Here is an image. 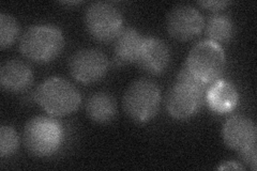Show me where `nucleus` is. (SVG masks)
Wrapping results in <instances>:
<instances>
[{"instance_id": "obj_1", "label": "nucleus", "mask_w": 257, "mask_h": 171, "mask_svg": "<svg viewBox=\"0 0 257 171\" xmlns=\"http://www.w3.org/2000/svg\"><path fill=\"white\" fill-rule=\"evenodd\" d=\"M209 86L192 74L184 64L176 77L175 84L166 94L167 112L178 120H186L196 115L206 103Z\"/></svg>"}, {"instance_id": "obj_2", "label": "nucleus", "mask_w": 257, "mask_h": 171, "mask_svg": "<svg viewBox=\"0 0 257 171\" xmlns=\"http://www.w3.org/2000/svg\"><path fill=\"white\" fill-rule=\"evenodd\" d=\"M64 140L62 124L51 117L38 116L30 119L23 132L25 148L32 155L47 157L57 152Z\"/></svg>"}, {"instance_id": "obj_3", "label": "nucleus", "mask_w": 257, "mask_h": 171, "mask_svg": "<svg viewBox=\"0 0 257 171\" xmlns=\"http://www.w3.org/2000/svg\"><path fill=\"white\" fill-rule=\"evenodd\" d=\"M64 46L59 28L53 25H35L28 28L20 41L24 57L37 63H46L58 57Z\"/></svg>"}, {"instance_id": "obj_4", "label": "nucleus", "mask_w": 257, "mask_h": 171, "mask_svg": "<svg viewBox=\"0 0 257 171\" xmlns=\"http://www.w3.org/2000/svg\"><path fill=\"white\" fill-rule=\"evenodd\" d=\"M36 102L54 117L74 112L82 102L77 89L61 77H52L40 85L35 93Z\"/></svg>"}, {"instance_id": "obj_5", "label": "nucleus", "mask_w": 257, "mask_h": 171, "mask_svg": "<svg viewBox=\"0 0 257 171\" xmlns=\"http://www.w3.org/2000/svg\"><path fill=\"white\" fill-rule=\"evenodd\" d=\"M125 115L138 123H146L156 117L161 105L159 86L150 79L141 78L127 87L123 95Z\"/></svg>"}, {"instance_id": "obj_6", "label": "nucleus", "mask_w": 257, "mask_h": 171, "mask_svg": "<svg viewBox=\"0 0 257 171\" xmlns=\"http://www.w3.org/2000/svg\"><path fill=\"white\" fill-rule=\"evenodd\" d=\"M226 66L223 48L211 41H200L192 47L186 67L198 79L211 85L219 80Z\"/></svg>"}, {"instance_id": "obj_7", "label": "nucleus", "mask_w": 257, "mask_h": 171, "mask_svg": "<svg viewBox=\"0 0 257 171\" xmlns=\"http://www.w3.org/2000/svg\"><path fill=\"white\" fill-rule=\"evenodd\" d=\"M86 28L100 42L114 41L123 29L122 14L110 4L94 3L85 13Z\"/></svg>"}, {"instance_id": "obj_8", "label": "nucleus", "mask_w": 257, "mask_h": 171, "mask_svg": "<svg viewBox=\"0 0 257 171\" xmlns=\"http://www.w3.org/2000/svg\"><path fill=\"white\" fill-rule=\"evenodd\" d=\"M109 61L106 55L94 48H85L71 57V75L83 84H93L106 75Z\"/></svg>"}, {"instance_id": "obj_9", "label": "nucleus", "mask_w": 257, "mask_h": 171, "mask_svg": "<svg viewBox=\"0 0 257 171\" xmlns=\"http://www.w3.org/2000/svg\"><path fill=\"white\" fill-rule=\"evenodd\" d=\"M205 27L200 12L189 5L174 7L167 16L168 34L178 41H190L198 37Z\"/></svg>"}, {"instance_id": "obj_10", "label": "nucleus", "mask_w": 257, "mask_h": 171, "mask_svg": "<svg viewBox=\"0 0 257 171\" xmlns=\"http://www.w3.org/2000/svg\"><path fill=\"white\" fill-rule=\"evenodd\" d=\"M223 140L228 148L242 151L256 144L257 128L247 117L236 115L230 117L223 126Z\"/></svg>"}, {"instance_id": "obj_11", "label": "nucleus", "mask_w": 257, "mask_h": 171, "mask_svg": "<svg viewBox=\"0 0 257 171\" xmlns=\"http://www.w3.org/2000/svg\"><path fill=\"white\" fill-rule=\"evenodd\" d=\"M170 60V48L164 41L154 37L144 39L142 51L136 61L144 72L151 75L161 74L167 69Z\"/></svg>"}, {"instance_id": "obj_12", "label": "nucleus", "mask_w": 257, "mask_h": 171, "mask_svg": "<svg viewBox=\"0 0 257 171\" xmlns=\"http://www.w3.org/2000/svg\"><path fill=\"white\" fill-rule=\"evenodd\" d=\"M34 75L31 69L21 60H9L0 70V83L8 92H22L31 85Z\"/></svg>"}, {"instance_id": "obj_13", "label": "nucleus", "mask_w": 257, "mask_h": 171, "mask_svg": "<svg viewBox=\"0 0 257 171\" xmlns=\"http://www.w3.org/2000/svg\"><path fill=\"white\" fill-rule=\"evenodd\" d=\"M239 100L235 86L229 81L219 79L209 86L206 93V103L212 111L226 113L234 109Z\"/></svg>"}, {"instance_id": "obj_14", "label": "nucleus", "mask_w": 257, "mask_h": 171, "mask_svg": "<svg viewBox=\"0 0 257 171\" xmlns=\"http://www.w3.org/2000/svg\"><path fill=\"white\" fill-rule=\"evenodd\" d=\"M144 39L134 28L122 29L115 39V58L122 64L136 63L142 51Z\"/></svg>"}, {"instance_id": "obj_15", "label": "nucleus", "mask_w": 257, "mask_h": 171, "mask_svg": "<svg viewBox=\"0 0 257 171\" xmlns=\"http://www.w3.org/2000/svg\"><path fill=\"white\" fill-rule=\"evenodd\" d=\"M86 112L88 117L96 123H108L116 117L117 104L109 93L95 92L88 97Z\"/></svg>"}, {"instance_id": "obj_16", "label": "nucleus", "mask_w": 257, "mask_h": 171, "mask_svg": "<svg viewBox=\"0 0 257 171\" xmlns=\"http://www.w3.org/2000/svg\"><path fill=\"white\" fill-rule=\"evenodd\" d=\"M235 34L234 22L227 15L214 14L206 24V35L209 41L216 44L227 43Z\"/></svg>"}, {"instance_id": "obj_17", "label": "nucleus", "mask_w": 257, "mask_h": 171, "mask_svg": "<svg viewBox=\"0 0 257 171\" xmlns=\"http://www.w3.org/2000/svg\"><path fill=\"white\" fill-rule=\"evenodd\" d=\"M20 32V25L13 16L2 13L0 14V46L7 48L11 46Z\"/></svg>"}, {"instance_id": "obj_18", "label": "nucleus", "mask_w": 257, "mask_h": 171, "mask_svg": "<svg viewBox=\"0 0 257 171\" xmlns=\"http://www.w3.org/2000/svg\"><path fill=\"white\" fill-rule=\"evenodd\" d=\"M20 145V138L15 129L9 125L0 127V156L10 157L16 152Z\"/></svg>"}, {"instance_id": "obj_19", "label": "nucleus", "mask_w": 257, "mask_h": 171, "mask_svg": "<svg viewBox=\"0 0 257 171\" xmlns=\"http://www.w3.org/2000/svg\"><path fill=\"white\" fill-rule=\"evenodd\" d=\"M256 144L253 146H250L245 150H242L239 152V156L242 159L248 167H251L252 170H256L257 168V162H256Z\"/></svg>"}, {"instance_id": "obj_20", "label": "nucleus", "mask_w": 257, "mask_h": 171, "mask_svg": "<svg viewBox=\"0 0 257 171\" xmlns=\"http://www.w3.org/2000/svg\"><path fill=\"white\" fill-rule=\"evenodd\" d=\"M230 3L226 2V0H210V2H198V5L203 7L204 9L210 10V11H220L222 9H225Z\"/></svg>"}, {"instance_id": "obj_21", "label": "nucleus", "mask_w": 257, "mask_h": 171, "mask_svg": "<svg viewBox=\"0 0 257 171\" xmlns=\"http://www.w3.org/2000/svg\"><path fill=\"white\" fill-rule=\"evenodd\" d=\"M219 169L221 170V169H243V168H242V166L238 165L235 161H227V162H225L224 165L220 166Z\"/></svg>"}, {"instance_id": "obj_22", "label": "nucleus", "mask_w": 257, "mask_h": 171, "mask_svg": "<svg viewBox=\"0 0 257 171\" xmlns=\"http://www.w3.org/2000/svg\"><path fill=\"white\" fill-rule=\"evenodd\" d=\"M63 5H68V6H71V5H79V4H82V2H69V3H62Z\"/></svg>"}]
</instances>
